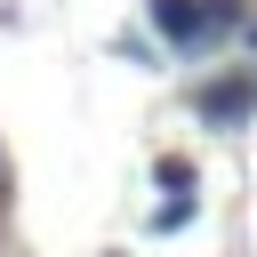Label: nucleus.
<instances>
[{
  "label": "nucleus",
  "mask_w": 257,
  "mask_h": 257,
  "mask_svg": "<svg viewBox=\"0 0 257 257\" xmlns=\"http://www.w3.org/2000/svg\"><path fill=\"white\" fill-rule=\"evenodd\" d=\"M153 24H161L169 48L201 56V48H217V40H225L233 24H249V16H241V0H153Z\"/></svg>",
  "instance_id": "nucleus-1"
},
{
  "label": "nucleus",
  "mask_w": 257,
  "mask_h": 257,
  "mask_svg": "<svg viewBox=\"0 0 257 257\" xmlns=\"http://www.w3.org/2000/svg\"><path fill=\"white\" fill-rule=\"evenodd\" d=\"M193 104H201V120H209V128H241V120L257 112V72H225V80H209Z\"/></svg>",
  "instance_id": "nucleus-2"
},
{
  "label": "nucleus",
  "mask_w": 257,
  "mask_h": 257,
  "mask_svg": "<svg viewBox=\"0 0 257 257\" xmlns=\"http://www.w3.org/2000/svg\"><path fill=\"white\" fill-rule=\"evenodd\" d=\"M201 217V193H169L161 209H153V233H177V225H193Z\"/></svg>",
  "instance_id": "nucleus-3"
},
{
  "label": "nucleus",
  "mask_w": 257,
  "mask_h": 257,
  "mask_svg": "<svg viewBox=\"0 0 257 257\" xmlns=\"http://www.w3.org/2000/svg\"><path fill=\"white\" fill-rule=\"evenodd\" d=\"M153 177H161L169 193H201V177H193V161H185V153H161V161H153Z\"/></svg>",
  "instance_id": "nucleus-4"
},
{
  "label": "nucleus",
  "mask_w": 257,
  "mask_h": 257,
  "mask_svg": "<svg viewBox=\"0 0 257 257\" xmlns=\"http://www.w3.org/2000/svg\"><path fill=\"white\" fill-rule=\"evenodd\" d=\"M241 32H249V56H257V16H249V24H241Z\"/></svg>",
  "instance_id": "nucleus-5"
},
{
  "label": "nucleus",
  "mask_w": 257,
  "mask_h": 257,
  "mask_svg": "<svg viewBox=\"0 0 257 257\" xmlns=\"http://www.w3.org/2000/svg\"><path fill=\"white\" fill-rule=\"evenodd\" d=\"M0 193H8V161H0Z\"/></svg>",
  "instance_id": "nucleus-6"
}]
</instances>
